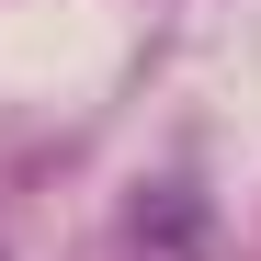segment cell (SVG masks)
<instances>
[{
    "instance_id": "cell-1",
    "label": "cell",
    "mask_w": 261,
    "mask_h": 261,
    "mask_svg": "<svg viewBox=\"0 0 261 261\" xmlns=\"http://www.w3.org/2000/svg\"><path fill=\"white\" fill-rule=\"evenodd\" d=\"M125 239H137V261H204V193L193 182H148Z\"/></svg>"
}]
</instances>
